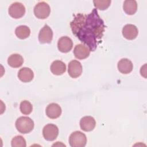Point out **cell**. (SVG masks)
Returning a JSON list of instances; mask_svg holds the SVG:
<instances>
[{"mask_svg":"<svg viewBox=\"0 0 147 147\" xmlns=\"http://www.w3.org/2000/svg\"><path fill=\"white\" fill-rule=\"evenodd\" d=\"M111 2L110 0H95L93 3L96 9L104 10L109 7Z\"/></svg>","mask_w":147,"mask_h":147,"instance_id":"cell-22","label":"cell"},{"mask_svg":"<svg viewBox=\"0 0 147 147\" xmlns=\"http://www.w3.org/2000/svg\"><path fill=\"white\" fill-rule=\"evenodd\" d=\"M45 113L48 118L51 119H56L60 116L61 114V109L58 104L52 103L47 106Z\"/></svg>","mask_w":147,"mask_h":147,"instance_id":"cell-11","label":"cell"},{"mask_svg":"<svg viewBox=\"0 0 147 147\" xmlns=\"http://www.w3.org/2000/svg\"><path fill=\"white\" fill-rule=\"evenodd\" d=\"M51 71L56 75H61L66 71V65L64 62L60 60H55L51 65Z\"/></svg>","mask_w":147,"mask_h":147,"instance_id":"cell-16","label":"cell"},{"mask_svg":"<svg viewBox=\"0 0 147 147\" xmlns=\"http://www.w3.org/2000/svg\"><path fill=\"white\" fill-rule=\"evenodd\" d=\"M9 15L16 19L21 18L25 13V7L23 4L20 2H14L9 7L8 10Z\"/></svg>","mask_w":147,"mask_h":147,"instance_id":"cell-6","label":"cell"},{"mask_svg":"<svg viewBox=\"0 0 147 147\" xmlns=\"http://www.w3.org/2000/svg\"><path fill=\"white\" fill-rule=\"evenodd\" d=\"M23 63V57L21 55L17 53L11 55L7 59L8 64L13 68H18L22 65Z\"/></svg>","mask_w":147,"mask_h":147,"instance_id":"cell-17","label":"cell"},{"mask_svg":"<svg viewBox=\"0 0 147 147\" xmlns=\"http://www.w3.org/2000/svg\"><path fill=\"white\" fill-rule=\"evenodd\" d=\"M51 13V9L49 5L45 2H38L34 8V14L39 19H45Z\"/></svg>","mask_w":147,"mask_h":147,"instance_id":"cell-4","label":"cell"},{"mask_svg":"<svg viewBox=\"0 0 147 147\" xmlns=\"http://www.w3.org/2000/svg\"><path fill=\"white\" fill-rule=\"evenodd\" d=\"M117 67L118 71L123 74H127L131 72L133 68L132 62L126 58L121 59L118 63Z\"/></svg>","mask_w":147,"mask_h":147,"instance_id":"cell-14","label":"cell"},{"mask_svg":"<svg viewBox=\"0 0 147 147\" xmlns=\"http://www.w3.org/2000/svg\"><path fill=\"white\" fill-rule=\"evenodd\" d=\"M70 26L73 34L87 46L90 51L96 49L105 28L104 22L96 9H94L88 14L78 13L75 15Z\"/></svg>","mask_w":147,"mask_h":147,"instance_id":"cell-1","label":"cell"},{"mask_svg":"<svg viewBox=\"0 0 147 147\" xmlns=\"http://www.w3.org/2000/svg\"><path fill=\"white\" fill-rule=\"evenodd\" d=\"M69 143L72 147H84L87 143V137L82 132L75 131L71 134Z\"/></svg>","mask_w":147,"mask_h":147,"instance_id":"cell-3","label":"cell"},{"mask_svg":"<svg viewBox=\"0 0 147 147\" xmlns=\"http://www.w3.org/2000/svg\"><path fill=\"white\" fill-rule=\"evenodd\" d=\"M74 53L76 58L78 59H84L88 57L90 53V50L88 47L84 44H79L75 46Z\"/></svg>","mask_w":147,"mask_h":147,"instance_id":"cell-12","label":"cell"},{"mask_svg":"<svg viewBox=\"0 0 147 147\" xmlns=\"http://www.w3.org/2000/svg\"><path fill=\"white\" fill-rule=\"evenodd\" d=\"M21 112L24 115L30 114L33 110V106L31 103L28 100H23L20 103V106Z\"/></svg>","mask_w":147,"mask_h":147,"instance_id":"cell-20","label":"cell"},{"mask_svg":"<svg viewBox=\"0 0 147 147\" xmlns=\"http://www.w3.org/2000/svg\"><path fill=\"white\" fill-rule=\"evenodd\" d=\"M123 9L129 15H133L136 13L137 9V3L134 0H126L123 2Z\"/></svg>","mask_w":147,"mask_h":147,"instance_id":"cell-18","label":"cell"},{"mask_svg":"<svg viewBox=\"0 0 147 147\" xmlns=\"http://www.w3.org/2000/svg\"><path fill=\"white\" fill-rule=\"evenodd\" d=\"M11 145L13 147H25L26 142L22 136H17L11 140Z\"/></svg>","mask_w":147,"mask_h":147,"instance_id":"cell-21","label":"cell"},{"mask_svg":"<svg viewBox=\"0 0 147 147\" xmlns=\"http://www.w3.org/2000/svg\"><path fill=\"white\" fill-rule=\"evenodd\" d=\"M18 78L23 82H29L33 80L34 78V73L29 68L23 67L19 70L18 72Z\"/></svg>","mask_w":147,"mask_h":147,"instance_id":"cell-15","label":"cell"},{"mask_svg":"<svg viewBox=\"0 0 147 147\" xmlns=\"http://www.w3.org/2000/svg\"><path fill=\"white\" fill-rule=\"evenodd\" d=\"M146 64H145L143 66L141 67V69H140V73H141V75L144 76L145 78H146Z\"/></svg>","mask_w":147,"mask_h":147,"instance_id":"cell-23","label":"cell"},{"mask_svg":"<svg viewBox=\"0 0 147 147\" xmlns=\"http://www.w3.org/2000/svg\"><path fill=\"white\" fill-rule=\"evenodd\" d=\"M16 127L21 133L27 134L34 128L33 121L28 117H20L16 121Z\"/></svg>","mask_w":147,"mask_h":147,"instance_id":"cell-2","label":"cell"},{"mask_svg":"<svg viewBox=\"0 0 147 147\" xmlns=\"http://www.w3.org/2000/svg\"><path fill=\"white\" fill-rule=\"evenodd\" d=\"M59 134V129L54 124L49 123L45 125L42 130V135L44 138L47 141L55 140Z\"/></svg>","mask_w":147,"mask_h":147,"instance_id":"cell-5","label":"cell"},{"mask_svg":"<svg viewBox=\"0 0 147 147\" xmlns=\"http://www.w3.org/2000/svg\"><path fill=\"white\" fill-rule=\"evenodd\" d=\"M73 47L72 40L67 36H63L60 38L57 42L58 49L63 53L69 52Z\"/></svg>","mask_w":147,"mask_h":147,"instance_id":"cell-9","label":"cell"},{"mask_svg":"<svg viewBox=\"0 0 147 147\" xmlns=\"http://www.w3.org/2000/svg\"><path fill=\"white\" fill-rule=\"evenodd\" d=\"M15 34L18 38L20 39H25L29 36L30 30L29 28L26 25H20L16 28Z\"/></svg>","mask_w":147,"mask_h":147,"instance_id":"cell-19","label":"cell"},{"mask_svg":"<svg viewBox=\"0 0 147 147\" xmlns=\"http://www.w3.org/2000/svg\"><path fill=\"white\" fill-rule=\"evenodd\" d=\"M96 122L95 119L91 116H85L80 121V126L84 131H92L95 127Z\"/></svg>","mask_w":147,"mask_h":147,"instance_id":"cell-13","label":"cell"},{"mask_svg":"<svg viewBox=\"0 0 147 147\" xmlns=\"http://www.w3.org/2000/svg\"><path fill=\"white\" fill-rule=\"evenodd\" d=\"M68 73L72 78H76L80 76L82 73V66L78 60H74L68 64Z\"/></svg>","mask_w":147,"mask_h":147,"instance_id":"cell-8","label":"cell"},{"mask_svg":"<svg viewBox=\"0 0 147 147\" xmlns=\"http://www.w3.org/2000/svg\"><path fill=\"white\" fill-rule=\"evenodd\" d=\"M122 35L127 40H133L137 37L138 34L137 28L132 24H127L122 29Z\"/></svg>","mask_w":147,"mask_h":147,"instance_id":"cell-10","label":"cell"},{"mask_svg":"<svg viewBox=\"0 0 147 147\" xmlns=\"http://www.w3.org/2000/svg\"><path fill=\"white\" fill-rule=\"evenodd\" d=\"M53 38V32L51 28L48 25H45L40 30L38 34V40L41 44L51 42Z\"/></svg>","mask_w":147,"mask_h":147,"instance_id":"cell-7","label":"cell"}]
</instances>
